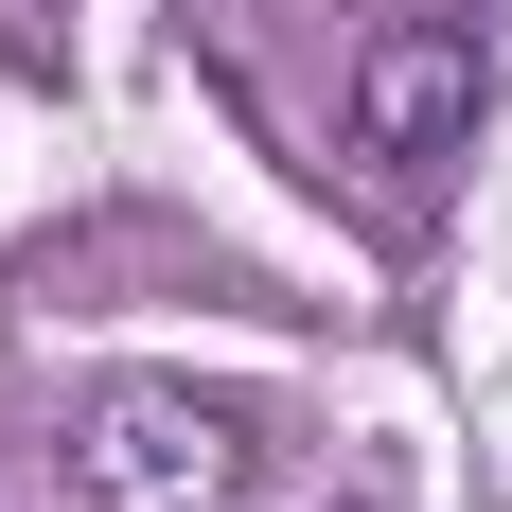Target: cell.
<instances>
[{"label": "cell", "mask_w": 512, "mask_h": 512, "mask_svg": "<svg viewBox=\"0 0 512 512\" xmlns=\"http://www.w3.org/2000/svg\"><path fill=\"white\" fill-rule=\"evenodd\" d=\"M265 477V407L230 389H89L53 442V512H230Z\"/></svg>", "instance_id": "cell-1"}, {"label": "cell", "mask_w": 512, "mask_h": 512, "mask_svg": "<svg viewBox=\"0 0 512 512\" xmlns=\"http://www.w3.org/2000/svg\"><path fill=\"white\" fill-rule=\"evenodd\" d=\"M460 142H477V36L460 18H389V36L354 53V159L389 195H424Z\"/></svg>", "instance_id": "cell-2"}, {"label": "cell", "mask_w": 512, "mask_h": 512, "mask_svg": "<svg viewBox=\"0 0 512 512\" xmlns=\"http://www.w3.org/2000/svg\"><path fill=\"white\" fill-rule=\"evenodd\" d=\"M0 53H18V71L53 89V71H71V0H0Z\"/></svg>", "instance_id": "cell-3"}]
</instances>
